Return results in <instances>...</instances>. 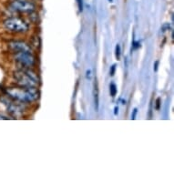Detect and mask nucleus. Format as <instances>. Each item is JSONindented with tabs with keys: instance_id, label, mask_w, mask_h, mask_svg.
I'll return each mask as SVG.
<instances>
[{
	"instance_id": "1",
	"label": "nucleus",
	"mask_w": 174,
	"mask_h": 174,
	"mask_svg": "<svg viewBox=\"0 0 174 174\" xmlns=\"http://www.w3.org/2000/svg\"><path fill=\"white\" fill-rule=\"evenodd\" d=\"M7 94L14 99L19 100L22 102H32L34 100H37L39 97V90L34 88H11L7 89Z\"/></svg>"
},
{
	"instance_id": "2",
	"label": "nucleus",
	"mask_w": 174,
	"mask_h": 174,
	"mask_svg": "<svg viewBox=\"0 0 174 174\" xmlns=\"http://www.w3.org/2000/svg\"><path fill=\"white\" fill-rule=\"evenodd\" d=\"M14 77L16 78L17 82L22 87H34L36 88L39 84V77L37 74L31 70H19L15 72Z\"/></svg>"
},
{
	"instance_id": "3",
	"label": "nucleus",
	"mask_w": 174,
	"mask_h": 174,
	"mask_svg": "<svg viewBox=\"0 0 174 174\" xmlns=\"http://www.w3.org/2000/svg\"><path fill=\"white\" fill-rule=\"evenodd\" d=\"M4 26L7 30L11 32H16V33L26 32L28 29V25L25 21L18 18H11V19L5 20Z\"/></svg>"
},
{
	"instance_id": "4",
	"label": "nucleus",
	"mask_w": 174,
	"mask_h": 174,
	"mask_svg": "<svg viewBox=\"0 0 174 174\" xmlns=\"http://www.w3.org/2000/svg\"><path fill=\"white\" fill-rule=\"evenodd\" d=\"M10 6L13 10L21 13H32L36 8L32 2L26 0H15L11 3Z\"/></svg>"
},
{
	"instance_id": "5",
	"label": "nucleus",
	"mask_w": 174,
	"mask_h": 174,
	"mask_svg": "<svg viewBox=\"0 0 174 174\" xmlns=\"http://www.w3.org/2000/svg\"><path fill=\"white\" fill-rule=\"evenodd\" d=\"M15 58L23 66L31 67L35 64V58L30 52H19L16 54Z\"/></svg>"
},
{
	"instance_id": "6",
	"label": "nucleus",
	"mask_w": 174,
	"mask_h": 174,
	"mask_svg": "<svg viewBox=\"0 0 174 174\" xmlns=\"http://www.w3.org/2000/svg\"><path fill=\"white\" fill-rule=\"evenodd\" d=\"M9 48L14 51V52H30L31 53V48L22 42V41H13L11 43H9Z\"/></svg>"
},
{
	"instance_id": "7",
	"label": "nucleus",
	"mask_w": 174,
	"mask_h": 174,
	"mask_svg": "<svg viewBox=\"0 0 174 174\" xmlns=\"http://www.w3.org/2000/svg\"><path fill=\"white\" fill-rule=\"evenodd\" d=\"M110 95H111L112 97H115L118 90H117L116 85H115L114 83H111V84H110Z\"/></svg>"
},
{
	"instance_id": "8",
	"label": "nucleus",
	"mask_w": 174,
	"mask_h": 174,
	"mask_svg": "<svg viewBox=\"0 0 174 174\" xmlns=\"http://www.w3.org/2000/svg\"><path fill=\"white\" fill-rule=\"evenodd\" d=\"M96 91H95V104H96V110H98V94H97V87L95 86Z\"/></svg>"
},
{
	"instance_id": "9",
	"label": "nucleus",
	"mask_w": 174,
	"mask_h": 174,
	"mask_svg": "<svg viewBox=\"0 0 174 174\" xmlns=\"http://www.w3.org/2000/svg\"><path fill=\"white\" fill-rule=\"evenodd\" d=\"M116 58H118V60L120 58V47H119V45H117L116 47Z\"/></svg>"
},
{
	"instance_id": "10",
	"label": "nucleus",
	"mask_w": 174,
	"mask_h": 174,
	"mask_svg": "<svg viewBox=\"0 0 174 174\" xmlns=\"http://www.w3.org/2000/svg\"><path fill=\"white\" fill-rule=\"evenodd\" d=\"M160 109V98L158 97L157 100H156V110H159Z\"/></svg>"
},
{
	"instance_id": "11",
	"label": "nucleus",
	"mask_w": 174,
	"mask_h": 174,
	"mask_svg": "<svg viewBox=\"0 0 174 174\" xmlns=\"http://www.w3.org/2000/svg\"><path fill=\"white\" fill-rule=\"evenodd\" d=\"M115 70H116V65H113L110 68V76H114L115 74Z\"/></svg>"
},
{
	"instance_id": "12",
	"label": "nucleus",
	"mask_w": 174,
	"mask_h": 174,
	"mask_svg": "<svg viewBox=\"0 0 174 174\" xmlns=\"http://www.w3.org/2000/svg\"><path fill=\"white\" fill-rule=\"evenodd\" d=\"M77 1L78 7H79V10L82 11V9H83V2H82V0H77Z\"/></svg>"
},
{
	"instance_id": "13",
	"label": "nucleus",
	"mask_w": 174,
	"mask_h": 174,
	"mask_svg": "<svg viewBox=\"0 0 174 174\" xmlns=\"http://www.w3.org/2000/svg\"><path fill=\"white\" fill-rule=\"evenodd\" d=\"M137 112H138V110H137V109H134V110H133V113H132V116H131V118H132V119H135V118H136Z\"/></svg>"
},
{
	"instance_id": "14",
	"label": "nucleus",
	"mask_w": 174,
	"mask_h": 174,
	"mask_svg": "<svg viewBox=\"0 0 174 174\" xmlns=\"http://www.w3.org/2000/svg\"><path fill=\"white\" fill-rule=\"evenodd\" d=\"M158 65H159V61H156L154 65V71H157V70H158Z\"/></svg>"
},
{
	"instance_id": "15",
	"label": "nucleus",
	"mask_w": 174,
	"mask_h": 174,
	"mask_svg": "<svg viewBox=\"0 0 174 174\" xmlns=\"http://www.w3.org/2000/svg\"><path fill=\"white\" fill-rule=\"evenodd\" d=\"M118 113V108L116 107V108H115V115H117Z\"/></svg>"
},
{
	"instance_id": "16",
	"label": "nucleus",
	"mask_w": 174,
	"mask_h": 174,
	"mask_svg": "<svg viewBox=\"0 0 174 174\" xmlns=\"http://www.w3.org/2000/svg\"><path fill=\"white\" fill-rule=\"evenodd\" d=\"M0 119H7V118H6V117L1 116V115H0Z\"/></svg>"
}]
</instances>
